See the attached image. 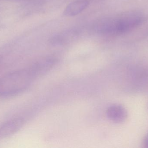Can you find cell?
Returning <instances> with one entry per match:
<instances>
[{"label":"cell","mask_w":148,"mask_h":148,"mask_svg":"<svg viewBox=\"0 0 148 148\" xmlns=\"http://www.w3.org/2000/svg\"><path fill=\"white\" fill-rule=\"evenodd\" d=\"M144 21L145 18L140 13L130 12L103 19L97 23L96 29L102 34L120 35L136 28Z\"/></svg>","instance_id":"6da1fadb"},{"label":"cell","mask_w":148,"mask_h":148,"mask_svg":"<svg viewBox=\"0 0 148 148\" xmlns=\"http://www.w3.org/2000/svg\"><path fill=\"white\" fill-rule=\"evenodd\" d=\"M36 77L31 69L10 73L0 78V96H13L23 92Z\"/></svg>","instance_id":"7a4b0ae2"},{"label":"cell","mask_w":148,"mask_h":148,"mask_svg":"<svg viewBox=\"0 0 148 148\" xmlns=\"http://www.w3.org/2000/svg\"><path fill=\"white\" fill-rule=\"evenodd\" d=\"M23 118H16L10 120L0 126V140L9 137L18 132L23 127Z\"/></svg>","instance_id":"3957f363"},{"label":"cell","mask_w":148,"mask_h":148,"mask_svg":"<svg viewBox=\"0 0 148 148\" xmlns=\"http://www.w3.org/2000/svg\"><path fill=\"white\" fill-rule=\"evenodd\" d=\"M108 118L115 123H121L127 117V112L126 109L120 104L110 105L106 110Z\"/></svg>","instance_id":"277c9868"},{"label":"cell","mask_w":148,"mask_h":148,"mask_svg":"<svg viewBox=\"0 0 148 148\" xmlns=\"http://www.w3.org/2000/svg\"><path fill=\"white\" fill-rule=\"evenodd\" d=\"M79 35V32L77 30H68L60 32L53 36L50 40V43L53 45H62L74 41Z\"/></svg>","instance_id":"5b68a950"},{"label":"cell","mask_w":148,"mask_h":148,"mask_svg":"<svg viewBox=\"0 0 148 148\" xmlns=\"http://www.w3.org/2000/svg\"><path fill=\"white\" fill-rule=\"evenodd\" d=\"M89 4V2L86 0H78L72 2L64 10L63 14L66 17L77 15L84 10Z\"/></svg>","instance_id":"8992f818"},{"label":"cell","mask_w":148,"mask_h":148,"mask_svg":"<svg viewBox=\"0 0 148 148\" xmlns=\"http://www.w3.org/2000/svg\"><path fill=\"white\" fill-rule=\"evenodd\" d=\"M143 145L145 148H148V133L144 138L143 140Z\"/></svg>","instance_id":"52a82bcc"},{"label":"cell","mask_w":148,"mask_h":148,"mask_svg":"<svg viewBox=\"0 0 148 148\" xmlns=\"http://www.w3.org/2000/svg\"><path fill=\"white\" fill-rule=\"evenodd\" d=\"M2 59L1 57H0V66H1V63Z\"/></svg>","instance_id":"ba28073f"}]
</instances>
